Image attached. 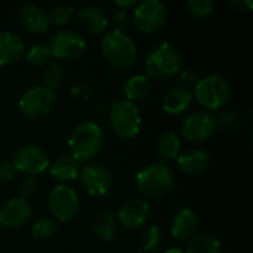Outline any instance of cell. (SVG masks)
<instances>
[{
	"label": "cell",
	"instance_id": "obj_1",
	"mask_svg": "<svg viewBox=\"0 0 253 253\" xmlns=\"http://www.w3.org/2000/svg\"><path fill=\"white\" fill-rule=\"evenodd\" d=\"M104 142V132L95 122L79 123L68 136L70 156L80 165L92 160L101 150Z\"/></svg>",
	"mask_w": 253,
	"mask_h": 253
},
{
	"label": "cell",
	"instance_id": "obj_2",
	"mask_svg": "<svg viewBox=\"0 0 253 253\" xmlns=\"http://www.w3.org/2000/svg\"><path fill=\"white\" fill-rule=\"evenodd\" d=\"M101 52L105 61L119 70H127L136 62V46L123 31H108L101 42Z\"/></svg>",
	"mask_w": 253,
	"mask_h": 253
},
{
	"label": "cell",
	"instance_id": "obj_3",
	"mask_svg": "<svg viewBox=\"0 0 253 253\" xmlns=\"http://www.w3.org/2000/svg\"><path fill=\"white\" fill-rule=\"evenodd\" d=\"M173 172L162 162L153 163L136 175V187L139 193L150 199H159L169 194L173 188Z\"/></svg>",
	"mask_w": 253,
	"mask_h": 253
},
{
	"label": "cell",
	"instance_id": "obj_4",
	"mask_svg": "<svg viewBox=\"0 0 253 253\" xmlns=\"http://www.w3.org/2000/svg\"><path fill=\"white\" fill-rule=\"evenodd\" d=\"M182 67V55L170 43H162L145 59L147 77L154 80H166L176 76Z\"/></svg>",
	"mask_w": 253,
	"mask_h": 253
},
{
	"label": "cell",
	"instance_id": "obj_5",
	"mask_svg": "<svg viewBox=\"0 0 253 253\" xmlns=\"http://www.w3.org/2000/svg\"><path fill=\"white\" fill-rule=\"evenodd\" d=\"M196 101L205 108V111H215L225 107L231 98L230 82L219 74H211L200 79L194 87Z\"/></svg>",
	"mask_w": 253,
	"mask_h": 253
},
{
	"label": "cell",
	"instance_id": "obj_6",
	"mask_svg": "<svg viewBox=\"0 0 253 253\" xmlns=\"http://www.w3.org/2000/svg\"><path fill=\"white\" fill-rule=\"evenodd\" d=\"M110 123L113 132L125 141L133 139L139 135L142 117L138 107L129 101H117L110 110Z\"/></svg>",
	"mask_w": 253,
	"mask_h": 253
},
{
	"label": "cell",
	"instance_id": "obj_7",
	"mask_svg": "<svg viewBox=\"0 0 253 253\" xmlns=\"http://www.w3.org/2000/svg\"><path fill=\"white\" fill-rule=\"evenodd\" d=\"M47 206L55 221L59 222L73 221L77 216L80 208L79 194L73 187L67 184H58L49 193Z\"/></svg>",
	"mask_w": 253,
	"mask_h": 253
},
{
	"label": "cell",
	"instance_id": "obj_8",
	"mask_svg": "<svg viewBox=\"0 0 253 253\" xmlns=\"http://www.w3.org/2000/svg\"><path fill=\"white\" fill-rule=\"evenodd\" d=\"M19 110L28 119H42L50 114L56 105V96L53 90L40 86H33L27 89L19 98Z\"/></svg>",
	"mask_w": 253,
	"mask_h": 253
},
{
	"label": "cell",
	"instance_id": "obj_9",
	"mask_svg": "<svg viewBox=\"0 0 253 253\" xmlns=\"http://www.w3.org/2000/svg\"><path fill=\"white\" fill-rule=\"evenodd\" d=\"M133 19L141 33L156 34L168 21V9L160 0H145L135 6Z\"/></svg>",
	"mask_w": 253,
	"mask_h": 253
},
{
	"label": "cell",
	"instance_id": "obj_10",
	"mask_svg": "<svg viewBox=\"0 0 253 253\" xmlns=\"http://www.w3.org/2000/svg\"><path fill=\"white\" fill-rule=\"evenodd\" d=\"M47 47L52 58L64 62H71L79 59L84 53L86 42L79 33L73 30H62L52 36Z\"/></svg>",
	"mask_w": 253,
	"mask_h": 253
},
{
	"label": "cell",
	"instance_id": "obj_11",
	"mask_svg": "<svg viewBox=\"0 0 253 253\" xmlns=\"http://www.w3.org/2000/svg\"><path fill=\"white\" fill-rule=\"evenodd\" d=\"M218 123L216 117L205 110H197L187 116V119L182 123V136L188 142L194 144H203L206 142L215 132H216Z\"/></svg>",
	"mask_w": 253,
	"mask_h": 253
},
{
	"label": "cell",
	"instance_id": "obj_12",
	"mask_svg": "<svg viewBox=\"0 0 253 253\" xmlns=\"http://www.w3.org/2000/svg\"><path fill=\"white\" fill-rule=\"evenodd\" d=\"M12 163L16 172L25 173L28 176H34L49 169L50 157L39 145H24L15 153Z\"/></svg>",
	"mask_w": 253,
	"mask_h": 253
},
{
	"label": "cell",
	"instance_id": "obj_13",
	"mask_svg": "<svg viewBox=\"0 0 253 253\" xmlns=\"http://www.w3.org/2000/svg\"><path fill=\"white\" fill-rule=\"evenodd\" d=\"M79 178L83 190L92 197H104L110 193L113 187L111 172L99 163L84 166Z\"/></svg>",
	"mask_w": 253,
	"mask_h": 253
},
{
	"label": "cell",
	"instance_id": "obj_14",
	"mask_svg": "<svg viewBox=\"0 0 253 253\" xmlns=\"http://www.w3.org/2000/svg\"><path fill=\"white\" fill-rule=\"evenodd\" d=\"M151 206L145 199L135 197L127 200L117 213V221L127 230H138L147 224L150 218Z\"/></svg>",
	"mask_w": 253,
	"mask_h": 253
},
{
	"label": "cell",
	"instance_id": "obj_15",
	"mask_svg": "<svg viewBox=\"0 0 253 253\" xmlns=\"http://www.w3.org/2000/svg\"><path fill=\"white\" fill-rule=\"evenodd\" d=\"M31 218V205L22 197H13L0 208V225L4 228H19Z\"/></svg>",
	"mask_w": 253,
	"mask_h": 253
},
{
	"label": "cell",
	"instance_id": "obj_16",
	"mask_svg": "<svg viewBox=\"0 0 253 253\" xmlns=\"http://www.w3.org/2000/svg\"><path fill=\"white\" fill-rule=\"evenodd\" d=\"M199 227V218L191 208L181 209L172 219L170 234L178 242H185L194 237Z\"/></svg>",
	"mask_w": 253,
	"mask_h": 253
},
{
	"label": "cell",
	"instance_id": "obj_17",
	"mask_svg": "<svg viewBox=\"0 0 253 253\" xmlns=\"http://www.w3.org/2000/svg\"><path fill=\"white\" fill-rule=\"evenodd\" d=\"M25 42L12 31H0V67L10 65L24 58Z\"/></svg>",
	"mask_w": 253,
	"mask_h": 253
},
{
	"label": "cell",
	"instance_id": "obj_18",
	"mask_svg": "<svg viewBox=\"0 0 253 253\" xmlns=\"http://www.w3.org/2000/svg\"><path fill=\"white\" fill-rule=\"evenodd\" d=\"M19 21L33 34H43L50 27L47 13L37 4H24L19 10Z\"/></svg>",
	"mask_w": 253,
	"mask_h": 253
},
{
	"label": "cell",
	"instance_id": "obj_19",
	"mask_svg": "<svg viewBox=\"0 0 253 253\" xmlns=\"http://www.w3.org/2000/svg\"><path fill=\"white\" fill-rule=\"evenodd\" d=\"M77 19H79V24L86 31H89L92 34L104 33L110 24V18L104 12V9H101L99 6H95V4L82 7L77 13Z\"/></svg>",
	"mask_w": 253,
	"mask_h": 253
},
{
	"label": "cell",
	"instance_id": "obj_20",
	"mask_svg": "<svg viewBox=\"0 0 253 253\" xmlns=\"http://www.w3.org/2000/svg\"><path fill=\"white\" fill-rule=\"evenodd\" d=\"M178 169L185 175H200L209 166V156L200 148H191L182 151L178 159Z\"/></svg>",
	"mask_w": 253,
	"mask_h": 253
},
{
	"label": "cell",
	"instance_id": "obj_21",
	"mask_svg": "<svg viewBox=\"0 0 253 253\" xmlns=\"http://www.w3.org/2000/svg\"><path fill=\"white\" fill-rule=\"evenodd\" d=\"M49 172L50 176L56 179L59 184H65L80 176L82 165L77 160H74L71 156H59L50 163Z\"/></svg>",
	"mask_w": 253,
	"mask_h": 253
},
{
	"label": "cell",
	"instance_id": "obj_22",
	"mask_svg": "<svg viewBox=\"0 0 253 253\" xmlns=\"http://www.w3.org/2000/svg\"><path fill=\"white\" fill-rule=\"evenodd\" d=\"M194 102V95L190 90L181 89V87H173L166 92L163 96V110L165 113L170 116H179L185 113Z\"/></svg>",
	"mask_w": 253,
	"mask_h": 253
},
{
	"label": "cell",
	"instance_id": "obj_23",
	"mask_svg": "<svg viewBox=\"0 0 253 253\" xmlns=\"http://www.w3.org/2000/svg\"><path fill=\"white\" fill-rule=\"evenodd\" d=\"M90 228L95 237L101 242H111L117 233V219L107 211H99L90 221Z\"/></svg>",
	"mask_w": 253,
	"mask_h": 253
},
{
	"label": "cell",
	"instance_id": "obj_24",
	"mask_svg": "<svg viewBox=\"0 0 253 253\" xmlns=\"http://www.w3.org/2000/svg\"><path fill=\"white\" fill-rule=\"evenodd\" d=\"M181 136L176 132H166L163 133L157 141V154L162 160V163L176 160L181 154Z\"/></svg>",
	"mask_w": 253,
	"mask_h": 253
},
{
	"label": "cell",
	"instance_id": "obj_25",
	"mask_svg": "<svg viewBox=\"0 0 253 253\" xmlns=\"http://www.w3.org/2000/svg\"><path fill=\"white\" fill-rule=\"evenodd\" d=\"M150 93V79L144 74H133L130 76L123 84V95L126 101L136 102L144 99Z\"/></svg>",
	"mask_w": 253,
	"mask_h": 253
},
{
	"label": "cell",
	"instance_id": "obj_26",
	"mask_svg": "<svg viewBox=\"0 0 253 253\" xmlns=\"http://www.w3.org/2000/svg\"><path fill=\"white\" fill-rule=\"evenodd\" d=\"M221 242L211 234H200L190 239L185 253H221Z\"/></svg>",
	"mask_w": 253,
	"mask_h": 253
},
{
	"label": "cell",
	"instance_id": "obj_27",
	"mask_svg": "<svg viewBox=\"0 0 253 253\" xmlns=\"http://www.w3.org/2000/svg\"><path fill=\"white\" fill-rule=\"evenodd\" d=\"M139 245L144 253L156 252L162 246V231L157 225H150L142 230L139 236Z\"/></svg>",
	"mask_w": 253,
	"mask_h": 253
},
{
	"label": "cell",
	"instance_id": "obj_28",
	"mask_svg": "<svg viewBox=\"0 0 253 253\" xmlns=\"http://www.w3.org/2000/svg\"><path fill=\"white\" fill-rule=\"evenodd\" d=\"M58 231V222L52 218H39L31 225V236L37 240L52 237Z\"/></svg>",
	"mask_w": 253,
	"mask_h": 253
},
{
	"label": "cell",
	"instance_id": "obj_29",
	"mask_svg": "<svg viewBox=\"0 0 253 253\" xmlns=\"http://www.w3.org/2000/svg\"><path fill=\"white\" fill-rule=\"evenodd\" d=\"M42 79H43V86L47 87V89H50V90H53L64 80V68L61 67L59 62H50L44 68Z\"/></svg>",
	"mask_w": 253,
	"mask_h": 253
},
{
	"label": "cell",
	"instance_id": "obj_30",
	"mask_svg": "<svg viewBox=\"0 0 253 253\" xmlns=\"http://www.w3.org/2000/svg\"><path fill=\"white\" fill-rule=\"evenodd\" d=\"M74 7L71 4H67V3H61V4H56L52 7V10L47 13L49 16V21L50 24H55V25H65L68 24L73 16H74Z\"/></svg>",
	"mask_w": 253,
	"mask_h": 253
},
{
	"label": "cell",
	"instance_id": "obj_31",
	"mask_svg": "<svg viewBox=\"0 0 253 253\" xmlns=\"http://www.w3.org/2000/svg\"><path fill=\"white\" fill-rule=\"evenodd\" d=\"M24 58L33 67H42V65L47 64L52 56H50V52H49L47 46H44V44H34L28 50H25Z\"/></svg>",
	"mask_w": 253,
	"mask_h": 253
},
{
	"label": "cell",
	"instance_id": "obj_32",
	"mask_svg": "<svg viewBox=\"0 0 253 253\" xmlns=\"http://www.w3.org/2000/svg\"><path fill=\"white\" fill-rule=\"evenodd\" d=\"M215 9V3L212 0H190L187 3V10L190 16L196 19H205L208 18Z\"/></svg>",
	"mask_w": 253,
	"mask_h": 253
},
{
	"label": "cell",
	"instance_id": "obj_33",
	"mask_svg": "<svg viewBox=\"0 0 253 253\" xmlns=\"http://www.w3.org/2000/svg\"><path fill=\"white\" fill-rule=\"evenodd\" d=\"M176 77H178V87L190 90V92H191V89L196 87V84L199 82L197 76L194 73H191L190 70H181L176 74Z\"/></svg>",
	"mask_w": 253,
	"mask_h": 253
},
{
	"label": "cell",
	"instance_id": "obj_34",
	"mask_svg": "<svg viewBox=\"0 0 253 253\" xmlns=\"http://www.w3.org/2000/svg\"><path fill=\"white\" fill-rule=\"evenodd\" d=\"M71 95L79 101H86L92 95V86L87 82H79L71 87Z\"/></svg>",
	"mask_w": 253,
	"mask_h": 253
},
{
	"label": "cell",
	"instance_id": "obj_35",
	"mask_svg": "<svg viewBox=\"0 0 253 253\" xmlns=\"http://www.w3.org/2000/svg\"><path fill=\"white\" fill-rule=\"evenodd\" d=\"M16 176V169L12 162H0V182H12Z\"/></svg>",
	"mask_w": 253,
	"mask_h": 253
},
{
	"label": "cell",
	"instance_id": "obj_36",
	"mask_svg": "<svg viewBox=\"0 0 253 253\" xmlns=\"http://www.w3.org/2000/svg\"><path fill=\"white\" fill-rule=\"evenodd\" d=\"M111 22L114 25V30L117 31H123V28L127 27V22H129V13L127 10H123V9H116L113 16H111Z\"/></svg>",
	"mask_w": 253,
	"mask_h": 253
},
{
	"label": "cell",
	"instance_id": "obj_37",
	"mask_svg": "<svg viewBox=\"0 0 253 253\" xmlns=\"http://www.w3.org/2000/svg\"><path fill=\"white\" fill-rule=\"evenodd\" d=\"M36 181L33 178H25L21 184H19V196L18 197H22V199H28L31 197L34 193H36Z\"/></svg>",
	"mask_w": 253,
	"mask_h": 253
},
{
	"label": "cell",
	"instance_id": "obj_38",
	"mask_svg": "<svg viewBox=\"0 0 253 253\" xmlns=\"http://www.w3.org/2000/svg\"><path fill=\"white\" fill-rule=\"evenodd\" d=\"M236 122H237V114L233 110H227V111L221 113L219 117H216V123L221 125V126H224V127L233 126Z\"/></svg>",
	"mask_w": 253,
	"mask_h": 253
},
{
	"label": "cell",
	"instance_id": "obj_39",
	"mask_svg": "<svg viewBox=\"0 0 253 253\" xmlns=\"http://www.w3.org/2000/svg\"><path fill=\"white\" fill-rule=\"evenodd\" d=\"M231 4H233L239 12H251L253 9L252 0H233Z\"/></svg>",
	"mask_w": 253,
	"mask_h": 253
},
{
	"label": "cell",
	"instance_id": "obj_40",
	"mask_svg": "<svg viewBox=\"0 0 253 253\" xmlns=\"http://www.w3.org/2000/svg\"><path fill=\"white\" fill-rule=\"evenodd\" d=\"M114 4L117 6V9L127 10L130 7H135L138 4V1L136 0H117V1H114Z\"/></svg>",
	"mask_w": 253,
	"mask_h": 253
},
{
	"label": "cell",
	"instance_id": "obj_41",
	"mask_svg": "<svg viewBox=\"0 0 253 253\" xmlns=\"http://www.w3.org/2000/svg\"><path fill=\"white\" fill-rule=\"evenodd\" d=\"M163 253H185L182 249H178V248H175V249H168L166 252Z\"/></svg>",
	"mask_w": 253,
	"mask_h": 253
},
{
	"label": "cell",
	"instance_id": "obj_42",
	"mask_svg": "<svg viewBox=\"0 0 253 253\" xmlns=\"http://www.w3.org/2000/svg\"><path fill=\"white\" fill-rule=\"evenodd\" d=\"M139 253H142V252H139Z\"/></svg>",
	"mask_w": 253,
	"mask_h": 253
}]
</instances>
